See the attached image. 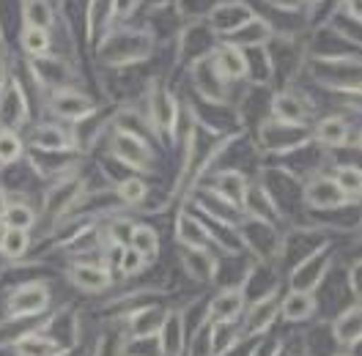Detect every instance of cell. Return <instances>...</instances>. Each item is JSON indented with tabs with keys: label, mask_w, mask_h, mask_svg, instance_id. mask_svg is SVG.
Returning a JSON list of instances; mask_svg holds the SVG:
<instances>
[{
	"label": "cell",
	"mask_w": 362,
	"mask_h": 356,
	"mask_svg": "<svg viewBox=\"0 0 362 356\" xmlns=\"http://www.w3.org/2000/svg\"><path fill=\"white\" fill-rule=\"evenodd\" d=\"M148 52H151V36L132 33V30H118L113 36H107V42L102 47V58L113 66L143 61V58H148Z\"/></svg>",
	"instance_id": "cell-1"
},
{
	"label": "cell",
	"mask_w": 362,
	"mask_h": 356,
	"mask_svg": "<svg viewBox=\"0 0 362 356\" xmlns=\"http://www.w3.org/2000/svg\"><path fill=\"white\" fill-rule=\"evenodd\" d=\"M310 140L308 126H291L277 118H267L261 124V146L272 154H291L294 148L305 146Z\"/></svg>",
	"instance_id": "cell-2"
},
{
	"label": "cell",
	"mask_w": 362,
	"mask_h": 356,
	"mask_svg": "<svg viewBox=\"0 0 362 356\" xmlns=\"http://www.w3.org/2000/svg\"><path fill=\"white\" fill-rule=\"evenodd\" d=\"M329 266H332V249H329V244L318 247L313 255H308L302 263H296L294 271L288 274V285H291V290L313 293L327 280Z\"/></svg>",
	"instance_id": "cell-3"
},
{
	"label": "cell",
	"mask_w": 362,
	"mask_h": 356,
	"mask_svg": "<svg viewBox=\"0 0 362 356\" xmlns=\"http://www.w3.org/2000/svg\"><path fill=\"white\" fill-rule=\"evenodd\" d=\"M302 201L316 211H338L343 206H349L351 198L335 184L332 176H313L308 178V184L302 189Z\"/></svg>",
	"instance_id": "cell-4"
},
{
	"label": "cell",
	"mask_w": 362,
	"mask_h": 356,
	"mask_svg": "<svg viewBox=\"0 0 362 356\" xmlns=\"http://www.w3.org/2000/svg\"><path fill=\"white\" fill-rule=\"evenodd\" d=\"M47 307H49V288L39 280L17 285L6 299V315H42Z\"/></svg>",
	"instance_id": "cell-5"
},
{
	"label": "cell",
	"mask_w": 362,
	"mask_h": 356,
	"mask_svg": "<svg viewBox=\"0 0 362 356\" xmlns=\"http://www.w3.org/2000/svg\"><path fill=\"white\" fill-rule=\"evenodd\" d=\"M239 239H242V244L252 249L264 261L277 258L280 247H283V239H280L277 227L272 222H264V220H250L245 227H239Z\"/></svg>",
	"instance_id": "cell-6"
},
{
	"label": "cell",
	"mask_w": 362,
	"mask_h": 356,
	"mask_svg": "<svg viewBox=\"0 0 362 356\" xmlns=\"http://www.w3.org/2000/svg\"><path fill=\"white\" fill-rule=\"evenodd\" d=\"M277 304H280L277 293L250 302V307H245L242 321H239L245 340H255V337H261L264 332H269V326L274 324V318H277Z\"/></svg>",
	"instance_id": "cell-7"
},
{
	"label": "cell",
	"mask_w": 362,
	"mask_h": 356,
	"mask_svg": "<svg viewBox=\"0 0 362 356\" xmlns=\"http://www.w3.org/2000/svg\"><path fill=\"white\" fill-rule=\"evenodd\" d=\"M110 154H113L118 162L129 165V167H137V170H151L154 151H151V146H148L143 137H137V134L115 132L113 143H110Z\"/></svg>",
	"instance_id": "cell-8"
},
{
	"label": "cell",
	"mask_w": 362,
	"mask_h": 356,
	"mask_svg": "<svg viewBox=\"0 0 362 356\" xmlns=\"http://www.w3.org/2000/svg\"><path fill=\"white\" fill-rule=\"evenodd\" d=\"M245 307H247L245 290L223 288L206 302V318H209V324H233V321H242Z\"/></svg>",
	"instance_id": "cell-9"
},
{
	"label": "cell",
	"mask_w": 362,
	"mask_h": 356,
	"mask_svg": "<svg viewBox=\"0 0 362 356\" xmlns=\"http://www.w3.org/2000/svg\"><path fill=\"white\" fill-rule=\"evenodd\" d=\"M49 107L58 118H66L71 124H80L86 121L90 112H93V102H90L86 93L80 90H69V88H55L49 96Z\"/></svg>",
	"instance_id": "cell-10"
},
{
	"label": "cell",
	"mask_w": 362,
	"mask_h": 356,
	"mask_svg": "<svg viewBox=\"0 0 362 356\" xmlns=\"http://www.w3.org/2000/svg\"><path fill=\"white\" fill-rule=\"evenodd\" d=\"M329 332L335 337L340 348H351V345H360V337H362V307L360 302H351L349 307L332 318L329 324Z\"/></svg>",
	"instance_id": "cell-11"
},
{
	"label": "cell",
	"mask_w": 362,
	"mask_h": 356,
	"mask_svg": "<svg viewBox=\"0 0 362 356\" xmlns=\"http://www.w3.org/2000/svg\"><path fill=\"white\" fill-rule=\"evenodd\" d=\"M0 121L6 124V129L28 121L25 93L20 90V83L14 77L8 83H0Z\"/></svg>",
	"instance_id": "cell-12"
},
{
	"label": "cell",
	"mask_w": 362,
	"mask_h": 356,
	"mask_svg": "<svg viewBox=\"0 0 362 356\" xmlns=\"http://www.w3.org/2000/svg\"><path fill=\"white\" fill-rule=\"evenodd\" d=\"M318 310V302L313 293L305 290H288L286 299H280L277 304V315L286 324H302V321H313Z\"/></svg>",
	"instance_id": "cell-13"
},
{
	"label": "cell",
	"mask_w": 362,
	"mask_h": 356,
	"mask_svg": "<svg viewBox=\"0 0 362 356\" xmlns=\"http://www.w3.org/2000/svg\"><path fill=\"white\" fill-rule=\"evenodd\" d=\"M168 310L159 307V304H140L135 310H129L127 318V337H148V334H157L162 321H165Z\"/></svg>",
	"instance_id": "cell-14"
},
{
	"label": "cell",
	"mask_w": 362,
	"mask_h": 356,
	"mask_svg": "<svg viewBox=\"0 0 362 356\" xmlns=\"http://www.w3.org/2000/svg\"><path fill=\"white\" fill-rule=\"evenodd\" d=\"M66 274H69V283L74 288L86 290V293H102V290H107L113 285L110 268L96 266V263H74Z\"/></svg>",
	"instance_id": "cell-15"
},
{
	"label": "cell",
	"mask_w": 362,
	"mask_h": 356,
	"mask_svg": "<svg viewBox=\"0 0 362 356\" xmlns=\"http://www.w3.org/2000/svg\"><path fill=\"white\" fill-rule=\"evenodd\" d=\"M209 61H211V66L214 71L230 83V80H242V77H247V58H245V49L242 47H217L211 55H209Z\"/></svg>",
	"instance_id": "cell-16"
},
{
	"label": "cell",
	"mask_w": 362,
	"mask_h": 356,
	"mask_svg": "<svg viewBox=\"0 0 362 356\" xmlns=\"http://www.w3.org/2000/svg\"><path fill=\"white\" fill-rule=\"evenodd\" d=\"M151 129L157 132H173L176 134V118H179V107H176V99L170 96V90L154 88L151 90Z\"/></svg>",
	"instance_id": "cell-17"
},
{
	"label": "cell",
	"mask_w": 362,
	"mask_h": 356,
	"mask_svg": "<svg viewBox=\"0 0 362 356\" xmlns=\"http://www.w3.org/2000/svg\"><path fill=\"white\" fill-rule=\"evenodd\" d=\"M181 266L184 271L198 280V283H214L217 274V258L209 249H192V247H181Z\"/></svg>",
	"instance_id": "cell-18"
},
{
	"label": "cell",
	"mask_w": 362,
	"mask_h": 356,
	"mask_svg": "<svg viewBox=\"0 0 362 356\" xmlns=\"http://www.w3.org/2000/svg\"><path fill=\"white\" fill-rule=\"evenodd\" d=\"M272 118L283 121V124H291V126H308V118H310V110L308 105L296 96V93H277L272 99Z\"/></svg>",
	"instance_id": "cell-19"
},
{
	"label": "cell",
	"mask_w": 362,
	"mask_h": 356,
	"mask_svg": "<svg viewBox=\"0 0 362 356\" xmlns=\"http://www.w3.org/2000/svg\"><path fill=\"white\" fill-rule=\"evenodd\" d=\"M159 345H162V356H181L187 348V332L181 324L179 310H168L162 326H159Z\"/></svg>",
	"instance_id": "cell-20"
},
{
	"label": "cell",
	"mask_w": 362,
	"mask_h": 356,
	"mask_svg": "<svg viewBox=\"0 0 362 356\" xmlns=\"http://www.w3.org/2000/svg\"><path fill=\"white\" fill-rule=\"evenodd\" d=\"M14 354L17 356H69L71 348L61 345L55 337L47 332H33L25 334L20 343H14Z\"/></svg>",
	"instance_id": "cell-21"
},
{
	"label": "cell",
	"mask_w": 362,
	"mask_h": 356,
	"mask_svg": "<svg viewBox=\"0 0 362 356\" xmlns=\"http://www.w3.org/2000/svg\"><path fill=\"white\" fill-rule=\"evenodd\" d=\"M198 201H201V208H204L211 220H217V222H223V225H230V227L239 225V214H242V211H239L233 203H228L226 198H220L211 186H201V189H198Z\"/></svg>",
	"instance_id": "cell-22"
},
{
	"label": "cell",
	"mask_w": 362,
	"mask_h": 356,
	"mask_svg": "<svg viewBox=\"0 0 362 356\" xmlns=\"http://www.w3.org/2000/svg\"><path fill=\"white\" fill-rule=\"evenodd\" d=\"M211 186L220 198H226L228 203H233L239 211H242V203H245V192H247V178L242 176V170H220L214 176V184H206Z\"/></svg>",
	"instance_id": "cell-23"
},
{
	"label": "cell",
	"mask_w": 362,
	"mask_h": 356,
	"mask_svg": "<svg viewBox=\"0 0 362 356\" xmlns=\"http://www.w3.org/2000/svg\"><path fill=\"white\" fill-rule=\"evenodd\" d=\"M252 20V11L242 3H228V6H220L211 11V23H214V30L217 33H226V36H233L236 30H242L245 25Z\"/></svg>",
	"instance_id": "cell-24"
},
{
	"label": "cell",
	"mask_w": 362,
	"mask_h": 356,
	"mask_svg": "<svg viewBox=\"0 0 362 356\" xmlns=\"http://www.w3.org/2000/svg\"><path fill=\"white\" fill-rule=\"evenodd\" d=\"M176 239L181 247H192V249H209V244H211L206 222H201L198 217H192L187 211H181L179 220H176Z\"/></svg>",
	"instance_id": "cell-25"
},
{
	"label": "cell",
	"mask_w": 362,
	"mask_h": 356,
	"mask_svg": "<svg viewBox=\"0 0 362 356\" xmlns=\"http://www.w3.org/2000/svg\"><path fill=\"white\" fill-rule=\"evenodd\" d=\"M195 88L209 102H223L226 99V80L214 71L209 58H201L195 66Z\"/></svg>",
	"instance_id": "cell-26"
},
{
	"label": "cell",
	"mask_w": 362,
	"mask_h": 356,
	"mask_svg": "<svg viewBox=\"0 0 362 356\" xmlns=\"http://www.w3.org/2000/svg\"><path fill=\"white\" fill-rule=\"evenodd\" d=\"M316 140L327 148H343L349 146V124L338 115H327L316 126Z\"/></svg>",
	"instance_id": "cell-27"
},
{
	"label": "cell",
	"mask_w": 362,
	"mask_h": 356,
	"mask_svg": "<svg viewBox=\"0 0 362 356\" xmlns=\"http://www.w3.org/2000/svg\"><path fill=\"white\" fill-rule=\"evenodd\" d=\"M80 195V181H61V184H55L49 192H47V214H61V211H66L69 203L74 201Z\"/></svg>",
	"instance_id": "cell-28"
},
{
	"label": "cell",
	"mask_w": 362,
	"mask_h": 356,
	"mask_svg": "<svg viewBox=\"0 0 362 356\" xmlns=\"http://www.w3.org/2000/svg\"><path fill=\"white\" fill-rule=\"evenodd\" d=\"M33 146L36 148H45V151H66L71 146V137H69L61 126H39L33 134Z\"/></svg>",
	"instance_id": "cell-29"
},
{
	"label": "cell",
	"mask_w": 362,
	"mask_h": 356,
	"mask_svg": "<svg viewBox=\"0 0 362 356\" xmlns=\"http://www.w3.org/2000/svg\"><path fill=\"white\" fill-rule=\"evenodd\" d=\"M3 225L6 227H14V230H30L33 222H36V211L28 206V203L17 201V203H8L6 211H3Z\"/></svg>",
	"instance_id": "cell-30"
},
{
	"label": "cell",
	"mask_w": 362,
	"mask_h": 356,
	"mask_svg": "<svg viewBox=\"0 0 362 356\" xmlns=\"http://www.w3.org/2000/svg\"><path fill=\"white\" fill-rule=\"evenodd\" d=\"M129 247L137 249L146 261L148 258H154L159 252V236L154 227H148V225H135L132 227V236H129Z\"/></svg>",
	"instance_id": "cell-31"
},
{
	"label": "cell",
	"mask_w": 362,
	"mask_h": 356,
	"mask_svg": "<svg viewBox=\"0 0 362 356\" xmlns=\"http://www.w3.org/2000/svg\"><path fill=\"white\" fill-rule=\"evenodd\" d=\"M146 195H148V186H146V181L143 178H135V176H127L118 181V201L127 203V206H137V203L146 201Z\"/></svg>",
	"instance_id": "cell-32"
},
{
	"label": "cell",
	"mask_w": 362,
	"mask_h": 356,
	"mask_svg": "<svg viewBox=\"0 0 362 356\" xmlns=\"http://www.w3.org/2000/svg\"><path fill=\"white\" fill-rule=\"evenodd\" d=\"M335 184H338L340 189L349 195V198H360V189H362V173L357 165H343V167H338L335 170Z\"/></svg>",
	"instance_id": "cell-33"
},
{
	"label": "cell",
	"mask_w": 362,
	"mask_h": 356,
	"mask_svg": "<svg viewBox=\"0 0 362 356\" xmlns=\"http://www.w3.org/2000/svg\"><path fill=\"white\" fill-rule=\"evenodd\" d=\"M23 49L33 58L49 55V33L45 28H25L23 33Z\"/></svg>",
	"instance_id": "cell-34"
},
{
	"label": "cell",
	"mask_w": 362,
	"mask_h": 356,
	"mask_svg": "<svg viewBox=\"0 0 362 356\" xmlns=\"http://www.w3.org/2000/svg\"><path fill=\"white\" fill-rule=\"evenodd\" d=\"M25 14V28H49L52 25V8L45 0H28L23 8Z\"/></svg>",
	"instance_id": "cell-35"
},
{
	"label": "cell",
	"mask_w": 362,
	"mask_h": 356,
	"mask_svg": "<svg viewBox=\"0 0 362 356\" xmlns=\"http://www.w3.org/2000/svg\"><path fill=\"white\" fill-rule=\"evenodd\" d=\"M30 247V236L28 230H14V227H6V236H3V244H0V252L6 258H23Z\"/></svg>",
	"instance_id": "cell-36"
},
{
	"label": "cell",
	"mask_w": 362,
	"mask_h": 356,
	"mask_svg": "<svg viewBox=\"0 0 362 356\" xmlns=\"http://www.w3.org/2000/svg\"><path fill=\"white\" fill-rule=\"evenodd\" d=\"M113 0H90L88 6V17H86V25H88V36H93L96 30H102V25L113 17Z\"/></svg>",
	"instance_id": "cell-37"
},
{
	"label": "cell",
	"mask_w": 362,
	"mask_h": 356,
	"mask_svg": "<svg viewBox=\"0 0 362 356\" xmlns=\"http://www.w3.org/2000/svg\"><path fill=\"white\" fill-rule=\"evenodd\" d=\"M23 156V140L11 129H3L0 132V165H17V159Z\"/></svg>",
	"instance_id": "cell-38"
},
{
	"label": "cell",
	"mask_w": 362,
	"mask_h": 356,
	"mask_svg": "<svg viewBox=\"0 0 362 356\" xmlns=\"http://www.w3.org/2000/svg\"><path fill=\"white\" fill-rule=\"evenodd\" d=\"M143 266H146V258L137 252V249H132V247H121V255H118V271L124 274V277H135V274H140L143 271Z\"/></svg>",
	"instance_id": "cell-39"
},
{
	"label": "cell",
	"mask_w": 362,
	"mask_h": 356,
	"mask_svg": "<svg viewBox=\"0 0 362 356\" xmlns=\"http://www.w3.org/2000/svg\"><path fill=\"white\" fill-rule=\"evenodd\" d=\"M283 348H286L283 340L269 337V334H261V337L252 340V348H250L247 356H283Z\"/></svg>",
	"instance_id": "cell-40"
},
{
	"label": "cell",
	"mask_w": 362,
	"mask_h": 356,
	"mask_svg": "<svg viewBox=\"0 0 362 356\" xmlns=\"http://www.w3.org/2000/svg\"><path fill=\"white\" fill-rule=\"evenodd\" d=\"M274 8H283V11H296V8H302L308 0H269Z\"/></svg>",
	"instance_id": "cell-41"
},
{
	"label": "cell",
	"mask_w": 362,
	"mask_h": 356,
	"mask_svg": "<svg viewBox=\"0 0 362 356\" xmlns=\"http://www.w3.org/2000/svg\"><path fill=\"white\" fill-rule=\"evenodd\" d=\"M115 8H118V14H129L132 8H135V0H113Z\"/></svg>",
	"instance_id": "cell-42"
},
{
	"label": "cell",
	"mask_w": 362,
	"mask_h": 356,
	"mask_svg": "<svg viewBox=\"0 0 362 356\" xmlns=\"http://www.w3.org/2000/svg\"><path fill=\"white\" fill-rule=\"evenodd\" d=\"M346 6H349L346 11L354 14V20H360V0H346Z\"/></svg>",
	"instance_id": "cell-43"
},
{
	"label": "cell",
	"mask_w": 362,
	"mask_h": 356,
	"mask_svg": "<svg viewBox=\"0 0 362 356\" xmlns=\"http://www.w3.org/2000/svg\"><path fill=\"white\" fill-rule=\"evenodd\" d=\"M6 206H8V195H6V189H0V217H3Z\"/></svg>",
	"instance_id": "cell-44"
},
{
	"label": "cell",
	"mask_w": 362,
	"mask_h": 356,
	"mask_svg": "<svg viewBox=\"0 0 362 356\" xmlns=\"http://www.w3.org/2000/svg\"><path fill=\"white\" fill-rule=\"evenodd\" d=\"M3 236H6V225H0V244H3Z\"/></svg>",
	"instance_id": "cell-45"
},
{
	"label": "cell",
	"mask_w": 362,
	"mask_h": 356,
	"mask_svg": "<svg viewBox=\"0 0 362 356\" xmlns=\"http://www.w3.org/2000/svg\"><path fill=\"white\" fill-rule=\"evenodd\" d=\"M332 356H351V354H332Z\"/></svg>",
	"instance_id": "cell-46"
}]
</instances>
